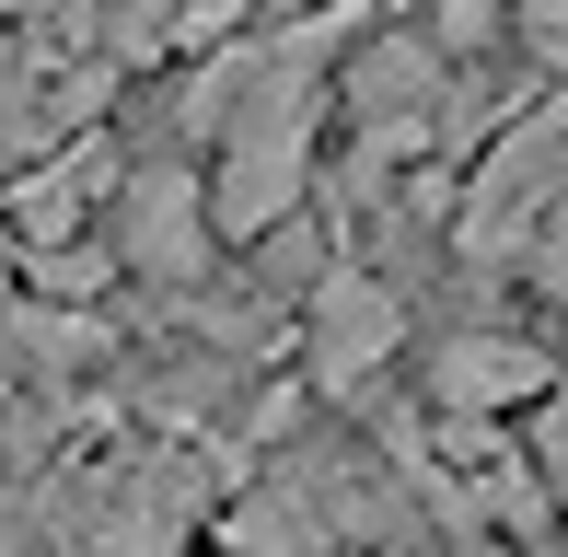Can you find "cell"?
Wrapping results in <instances>:
<instances>
[{"mask_svg": "<svg viewBox=\"0 0 568 557\" xmlns=\"http://www.w3.org/2000/svg\"><path fill=\"white\" fill-rule=\"evenodd\" d=\"M174 12L186 0H82V36L105 59H151V47H174Z\"/></svg>", "mask_w": 568, "mask_h": 557, "instance_id": "obj_7", "label": "cell"}, {"mask_svg": "<svg viewBox=\"0 0 568 557\" xmlns=\"http://www.w3.org/2000/svg\"><path fill=\"white\" fill-rule=\"evenodd\" d=\"M453 82L464 70L418 23H383V36H359L348 59L325 70V105L359 129V163H418V151L442 140V117H453Z\"/></svg>", "mask_w": 568, "mask_h": 557, "instance_id": "obj_2", "label": "cell"}, {"mask_svg": "<svg viewBox=\"0 0 568 557\" xmlns=\"http://www.w3.org/2000/svg\"><path fill=\"white\" fill-rule=\"evenodd\" d=\"M383 557H442V546H383Z\"/></svg>", "mask_w": 568, "mask_h": 557, "instance_id": "obj_13", "label": "cell"}, {"mask_svg": "<svg viewBox=\"0 0 568 557\" xmlns=\"http://www.w3.org/2000/svg\"><path fill=\"white\" fill-rule=\"evenodd\" d=\"M395 361H406V291L383 267H325L314 302H302V372H314L325 395H359Z\"/></svg>", "mask_w": 568, "mask_h": 557, "instance_id": "obj_5", "label": "cell"}, {"mask_svg": "<svg viewBox=\"0 0 568 557\" xmlns=\"http://www.w3.org/2000/svg\"><path fill=\"white\" fill-rule=\"evenodd\" d=\"M36 12H59V0H0V23H36Z\"/></svg>", "mask_w": 568, "mask_h": 557, "instance_id": "obj_11", "label": "cell"}, {"mask_svg": "<svg viewBox=\"0 0 568 557\" xmlns=\"http://www.w3.org/2000/svg\"><path fill=\"white\" fill-rule=\"evenodd\" d=\"M510 278L568 314V174H557V198H546V221H534V244H523V267H510Z\"/></svg>", "mask_w": 568, "mask_h": 557, "instance_id": "obj_9", "label": "cell"}, {"mask_svg": "<svg viewBox=\"0 0 568 557\" xmlns=\"http://www.w3.org/2000/svg\"><path fill=\"white\" fill-rule=\"evenodd\" d=\"M93 233H105V267H116V278H151V291H197V278L221 267L210 198H197L186 163H140V174H116L105 210H93Z\"/></svg>", "mask_w": 568, "mask_h": 557, "instance_id": "obj_3", "label": "cell"}, {"mask_svg": "<svg viewBox=\"0 0 568 557\" xmlns=\"http://www.w3.org/2000/svg\"><path fill=\"white\" fill-rule=\"evenodd\" d=\"M557 174H568V82H546V105H510L476 140V174L453 198V256L476 278H510L534 221H546V198H557Z\"/></svg>", "mask_w": 568, "mask_h": 557, "instance_id": "obj_1", "label": "cell"}, {"mask_svg": "<svg viewBox=\"0 0 568 557\" xmlns=\"http://www.w3.org/2000/svg\"><path fill=\"white\" fill-rule=\"evenodd\" d=\"M557 348L546 337H523V325H453L442 348H429V372H418V395H429V418H464V429H499V418H534L557 395Z\"/></svg>", "mask_w": 568, "mask_h": 557, "instance_id": "obj_4", "label": "cell"}, {"mask_svg": "<svg viewBox=\"0 0 568 557\" xmlns=\"http://www.w3.org/2000/svg\"><path fill=\"white\" fill-rule=\"evenodd\" d=\"M418 12H429V0H395V23H418Z\"/></svg>", "mask_w": 568, "mask_h": 557, "instance_id": "obj_12", "label": "cell"}, {"mask_svg": "<svg viewBox=\"0 0 568 557\" xmlns=\"http://www.w3.org/2000/svg\"><path fill=\"white\" fill-rule=\"evenodd\" d=\"M23 140H47V82L12 47V23H0V151H23Z\"/></svg>", "mask_w": 568, "mask_h": 557, "instance_id": "obj_10", "label": "cell"}, {"mask_svg": "<svg viewBox=\"0 0 568 557\" xmlns=\"http://www.w3.org/2000/svg\"><path fill=\"white\" fill-rule=\"evenodd\" d=\"M105 140H59L36 174H12V198H0V221L23 233V256H47V244H82V221L105 210Z\"/></svg>", "mask_w": 568, "mask_h": 557, "instance_id": "obj_6", "label": "cell"}, {"mask_svg": "<svg viewBox=\"0 0 568 557\" xmlns=\"http://www.w3.org/2000/svg\"><path fill=\"white\" fill-rule=\"evenodd\" d=\"M0 418H12V372H0Z\"/></svg>", "mask_w": 568, "mask_h": 557, "instance_id": "obj_14", "label": "cell"}, {"mask_svg": "<svg viewBox=\"0 0 568 557\" xmlns=\"http://www.w3.org/2000/svg\"><path fill=\"white\" fill-rule=\"evenodd\" d=\"M523 465H534V488H546V512L568 523V372H557V395L523 418Z\"/></svg>", "mask_w": 568, "mask_h": 557, "instance_id": "obj_8", "label": "cell"}]
</instances>
